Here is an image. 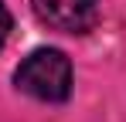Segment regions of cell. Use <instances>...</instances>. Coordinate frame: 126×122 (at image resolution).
Wrapping results in <instances>:
<instances>
[{"mask_svg": "<svg viewBox=\"0 0 126 122\" xmlns=\"http://www.w3.org/2000/svg\"><path fill=\"white\" fill-rule=\"evenodd\" d=\"M41 24L62 34H85L99 20V0H31Z\"/></svg>", "mask_w": 126, "mask_h": 122, "instance_id": "2", "label": "cell"}, {"mask_svg": "<svg viewBox=\"0 0 126 122\" xmlns=\"http://www.w3.org/2000/svg\"><path fill=\"white\" fill-rule=\"evenodd\" d=\"M10 10L3 7V0H0V48H3V41H7V34H10Z\"/></svg>", "mask_w": 126, "mask_h": 122, "instance_id": "3", "label": "cell"}, {"mask_svg": "<svg viewBox=\"0 0 126 122\" xmlns=\"http://www.w3.org/2000/svg\"><path fill=\"white\" fill-rule=\"evenodd\" d=\"M14 81L24 95L38 102H65L72 95V61L58 48H38L21 61Z\"/></svg>", "mask_w": 126, "mask_h": 122, "instance_id": "1", "label": "cell"}]
</instances>
